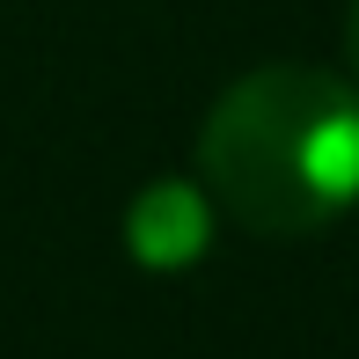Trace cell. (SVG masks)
Masks as SVG:
<instances>
[{"label": "cell", "mask_w": 359, "mask_h": 359, "mask_svg": "<svg viewBox=\"0 0 359 359\" xmlns=\"http://www.w3.org/2000/svg\"><path fill=\"white\" fill-rule=\"evenodd\" d=\"M198 169L257 235H308L359 198V95L316 67H257L205 110Z\"/></svg>", "instance_id": "obj_1"}, {"label": "cell", "mask_w": 359, "mask_h": 359, "mask_svg": "<svg viewBox=\"0 0 359 359\" xmlns=\"http://www.w3.org/2000/svg\"><path fill=\"white\" fill-rule=\"evenodd\" d=\"M205 235H213V220H205V198L191 184H154L140 191L133 220H125V242H133L140 264H191V257L205 250Z\"/></svg>", "instance_id": "obj_2"}, {"label": "cell", "mask_w": 359, "mask_h": 359, "mask_svg": "<svg viewBox=\"0 0 359 359\" xmlns=\"http://www.w3.org/2000/svg\"><path fill=\"white\" fill-rule=\"evenodd\" d=\"M345 44H352V67H359V0H352V22H345Z\"/></svg>", "instance_id": "obj_3"}]
</instances>
